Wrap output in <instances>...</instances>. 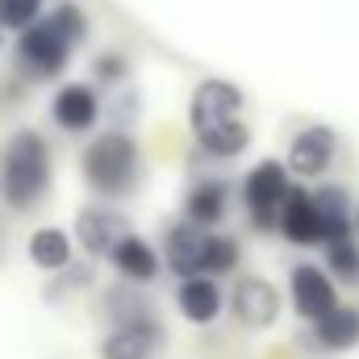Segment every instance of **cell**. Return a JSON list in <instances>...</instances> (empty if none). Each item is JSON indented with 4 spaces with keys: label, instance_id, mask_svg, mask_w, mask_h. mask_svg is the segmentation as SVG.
<instances>
[{
    "label": "cell",
    "instance_id": "cell-26",
    "mask_svg": "<svg viewBox=\"0 0 359 359\" xmlns=\"http://www.w3.org/2000/svg\"><path fill=\"white\" fill-rule=\"evenodd\" d=\"M92 280H96V268H92V264H72L67 271H59V280H55V284H46V288H42V297H46V301H63V292L92 288Z\"/></svg>",
    "mask_w": 359,
    "mask_h": 359
},
{
    "label": "cell",
    "instance_id": "cell-4",
    "mask_svg": "<svg viewBox=\"0 0 359 359\" xmlns=\"http://www.w3.org/2000/svg\"><path fill=\"white\" fill-rule=\"evenodd\" d=\"M72 42L42 17L38 25L21 29L13 38V72L29 84H50V80H63L67 67H72Z\"/></svg>",
    "mask_w": 359,
    "mask_h": 359
},
{
    "label": "cell",
    "instance_id": "cell-25",
    "mask_svg": "<svg viewBox=\"0 0 359 359\" xmlns=\"http://www.w3.org/2000/svg\"><path fill=\"white\" fill-rule=\"evenodd\" d=\"M92 76H96V84H104V88H121V84L130 80V59H126L121 50H100L96 63H92Z\"/></svg>",
    "mask_w": 359,
    "mask_h": 359
},
{
    "label": "cell",
    "instance_id": "cell-12",
    "mask_svg": "<svg viewBox=\"0 0 359 359\" xmlns=\"http://www.w3.org/2000/svg\"><path fill=\"white\" fill-rule=\"evenodd\" d=\"M205 247H209V230L192 226V222H172L163 234V264L176 280L205 276Z\"/></svg>",
    "mask_w": 359,
    "mask_h": 359
},
{
    "label": "cell",
    "instance_id": "cell-23",
    "mask_svg": "<svg viewBox=\"0 0 359 359\" xmlns=\"http://www.w3.org/2000/svg\"><path fill=\"white\" fill-rule=\"evenodd\" d=\"M326 271L339 280V284H359V238H339V243H326Z\"/></svg>",
    "mask_w": 359,
    "mask_h": 359
},
{
    "label": "cell",
    "instance_id": "cell-11",
    "mask_svg": "<svg viewBox=\"0 0 359 359\" xmlns=\"http://www.w3.org/2000/svg\"><path fill=\"white\" fill-rule=\"evenodd\" d=\"M168 347V330L159 318L134 322V326H109L96 355L100 359H159Z\"/></svg>",
    "mask_w": 359,
    "mask_h": 359
},
{
    "label": "cell",
    "instance_id": "cell-16",
    "mask_svg": "<svg viewBox=\"0 0 359 359\" xmlns=\"http://www.w3.org/2000/svg\"><path fill=\"white\" fill-rule=\"evenodd\" d=\"M230 213V184L226 180H196L184 196V222L201 226V230H217Z\"/></svg>",
    "mask_w": 359,
    "mask_h": 359
},
{
    "label": "cell",
    "instance_id": "cell-24",
    "mask_svg": "<svg viewBox=\"0 0 359 359\" xmlns=\"http://www.w3.org/2000/svg\"><path fill=\"white\" fill-rule=\"evenodd\" d=\"M46 17V0H0V25L8 34H21Z\"/></svg>",
    "mask_w": 359,
    "mask_h": 359
},
{
    "label": "cell",
    "instance_id": "cell-19",
    "mask_svg": "<svg viewBox=\"0 0 359 359\" xmlns=\"http://www.w3.org/2000/svg\"><path fill=\"white\" fill-rule=\"evenodd\" d=\"M313 205H318V213L326 222V243H339V238L355 234V205H351V192L343 184L313 188Z\"/></svg>",
    "mask_w": 359,
    "mask_h": 359
},
{
    "label": "cell",
    "instance_id": "cell-27",
    "mask_svg": "<svg viewBox=\"0 0 359 359\" xmlns=\"http://www.w3.org/2000/svg\"><path fill=\"white\" fill-rule=\"evenodd\" d=\"M8 259V230H4V222H0V264Z\"/></svg>",
    "mask_w": 359,
    "mask_h": 359
},
{
    "label": "cell",
    "instance_id": "cell-28",
    "mask_svg": "<svg viewBox=\"0 0 359 359\" xmlns=\"http://www.w3.org/2000/svg\"><path fill=\"white\" fill-rule=\"evenodd\" d=\"M4 42H8V29H4V25H0V50H4Z\"/></svg>",
    "mask_w": 359,
    "mask_h": 359
},
{
    "label": "cell",
    "instance_id": "cell-29",
    "mask_svg": "<svg viewBox=\"0 0 359 359\" xmlns=\"http://www.w3.org/2000/svg\"><path fill=\"white\" fill-rule=\"evenodd\" d=\"M355 230H359V205H355Z\"/></svg>",
    "mask_w": 359,
    "mask_h": 359
},
{
    "label": "cell",
    "instance_id": "cell-10",
    "mask_svg": "<svg viewBox=\"0 0 359 359\" xmlns=\"http://www.w3.org/2000/svg\"><path fill=\"white\" fill-rule=\"evenodd\" d=\"M104 104H100V88L88 80H67L63 88L50 96V121L63 134H88L100 121Z\"/></svg>",
    "mask_w": 359,
    "mask_h": 359
},
{
    "label": "cell",
    "instance_id": "cell-21",
    "mask_svg": "<svg viewBox=\"0 0 359 359\" xmlns=\"http://www.w3.org/2000/svg\"><path fill=\"white\" fill-rule=\"evenodd\" d=\"M243 264V247L238 238L222 234V230H209V247H205V276L222 280V276H234Z\"/></svg>",
    "mask_w": 359,
    "mask_h": 359
},
{
    "label": "cell",
    "instance_id": "cell-14",
    "mask_svg": "<svg viewBox=\"0 0 359 359\" xmlns=\"http://www.w3.org/2000/svg\"><path fill=\"white\" fill-rule=\"evenodd\" d=\"M226 305H230V297L222 292V284L213 276H192V280L176 284V309L192 326H213Z\"/></svg>",
    "mask_w": 359,
    "mask_h": 359
},
{
    "label": "cell",
    "instance_id": "cell-2",
    "mask_svg": "<svg viewBox=\"0 0 359 359\" xmlns=\"http://www.w3.org/2000/svg\"><path fill=\"white\" fill-rule=\"evenodd\" d=\"M55 184V155L38 130H13L0 151V201L13 213H34Z\"/></svg>",
    "mask_w": 359,
    "mask_h": 359
},
{
    "label": "cell",
    "instance_id": "cell-15",
    "mask_svg": "<svg viewBox=\"0 0 359 359\" xmlns=\"http://www.w3.org/2000/svg\"><path fill=\"white\" fill-rule=\"evenodd\" d=\"M109 264H113V271L121 276V280H130V284H155L159 280V271L168 268L163 264V251L155 247V243H147L142 234H130L113 255H109Z\"/></svg>",
    "mask_w": 359,
    "mask_h": 359
},
{
    "label": "cell",
    "instance_id": "cell-5",
    "mask_svg": "<svg viewBox=\"0 0 359 359\" xmlns=\"http://www.w3.org/2000/svg\"><path fill=\"white\" fill-rule=\"evenodd\" d=\"M292 188H297L292 172L280 159H264V163H255L247 172V180H243V209H247V217H251V226L259 234L280 230V209H284Z\"/></svg>",
    "mask_w": 359,
    "mask_h": 359
},
{
    "label": "cell",
    "instance_id": "cell-13",
    "mask_svg": "<svg viewBox=\"0 0 359 359\" xmlns=\"http://www.w3.org/2000/svg\"><path fill=\"white\" fill-rule=\"evenodd\" d=\"M280 238L292 247H326V222L313 205V192L292 188L280 209Z\"/></svg>",
    "mask_w": 359,
    "mask_h": 359
},
{
    "label": "cell",
    "instance_id": "cell-20",
    "mask_svg": "<svg viewBox=\"0 0 359 359\" xmlns=\"http://www.w3.org/2000/svg\"><path fill=\"white\" fill-rule=\"evenodd\" d=\"M104 318H109V326H134V322H151V318H159V309L147 301L142 284L121 280V284H113V288L104 292Z\"/></svg>",
    "mask_w": 359,
    "mask_h": 359
},
{
    "label": "cell",
    "instance_id": "cell-17",
    "mask_svg": "<svg viewBox=\"0 0 359 359\" xmlns=\"http://www.w3.org/2000/svg\"><path fill=\"white\" fill-rule=\"evenodd\" d=\"M25 255H29V264L38 271L59 276V271H67L76 264V238L63 226H38L29 234V243H25Z\"/></svg>",
    "mask_w": 359,
    "mask_h": 359
},
{
    "label": "cell",
    "instance_id": "cell-6",
    "mask_svg": "<svg viewBox=\"0 0 359 359\" xmlns=\"http://www.w3.org/2000/svg\"><path fill=\"white\" fill-rule=\"evenodd\" d=\"M130 234H134V222L109 201H92L76 213V243L84 247L88 259H109Z\"/></svg>",
    "mask_w": 359,
    "mask_h": 359
},
{
    "label": "cell",
    "instance_id": "cell-7",
    "mask_svg": "<svg viewBox=\"0 0 359 359\" xmlns=\"http://www.w3.org/2000/svg\"><path fill=\"white\" fill-rule=\"evenodd\" d=\"M288 297H292V309L301 322H322L326 313H334L343 301H339V284L334 276L318 264H297L288 271Z\"/></svg>",
    "mask_w": 359,
    "mask_h": 359
},
{
    "label": "cell",
    "instance_id": "cell-8",
    "mask_svg": "<svg viewBox=\"0 0 359 359\" xmlns=\"http://www.w3.org/2000/svg\"><path fill=\"white\" fill-rule=\"evenodd\" d=\"M230 313L243 330H271L280 318V292L264 276H238L230 288Z\"/></svg>",
    "mask_w": 359,
    "mask_h": 359
},
{
    "label": "cell",
    "instance_id": "cell-3",
    "mask_svg": "<svg viewBox=\"0 0 359 359\" xmlns=\"http://www.w3.org/2000/svg\"><path fill=\"white\" fill-rule=\"evenodd\" d=\"M80 176L96 201H126L142 184V151L130 130H100L92 134L80 155Z\"/></svg>",
    "mask_w": 359,
    "mask_h": 359
},
{
    "label": "cell",
    "instance_id": "cell-18",
    "mask_svg": "<svg viewBox=\"0 0 359 359\" xmlns=\"http://www.w3.org/2000/svg\"><path fill=\"white\" fill-rule=\"evenodd\" d=\"M318 351H330V355H343V351H355L359 347V305H339L334 313H326L322 322L309 326Z\"/></svg>",
    "mask_w": 359,
    "mask_h": 359
},
{
    "label": "cell",
    "instance_id": "cell-1",
    "mask_svg": "<svg viewBox=\"0 0 359 359\" xmlns=\"http://www.w3.org/2000/svg\"><path fill=\"white\" fill-rule=\"evenodd\" d=\"M247 96L234 80H201L188 100V130L209 159H238L251 147V126L243 117Z\"/></svg>",
    "mask_w": 359,
    "mask_h": 359
},
{
    "label": "cell",
    "instance_id": "cell-9",
    "mask_svg": "<svg viewBox=\"0 0 359 359\" xmlns=\"http://www.w3.org/2000/svg\"><path fill=\"white\" fill-rule=\"evenodd\" d=\"M334 155H339V134H334L330 126L313 121V126H305V130H297V134H292L284 163H288V172H292V176L318 180V176H326V172H330Z\"/></svg>",
    "mask_w": 359,
    "mask_h": 359
},
{
    "label": "cell",
    "instance_id": "cell-22",
    "mask_svg": "<svg viewBox=\"0 0 359 359\" xmlns=\"http://www.w3.org/2000/svg\"><path fill=\"white\" fill-rule=\"evenodd\" d=\"M46 21L72 42V46H84L88 42V34H92V21H88V13L76 4V0H59V4H50L46 8Z\"/></svg>",
    "mask_w": 359,
    "mask_h": 359
}]
</instances>
